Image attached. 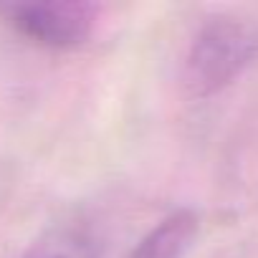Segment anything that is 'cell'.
<instances>
[{
	"label": "cell",
	"mask_w": 258,
	"mask_h": 258,
	"mask_svg": "<svg viewBox=\"0 0 258 258\" xmlns=\"http://www.w3.org/2000/svg\"><path fill=\"white\" fill-rule=\"evenodd\" d=\"M21 258H99V243L89 228L61 223L36 238Z\"/></svg>",
	"instance_id": "4"
},
{
	"label": "cell",
	"mask_w": 258,
	"mask_h": 258,
	"mask_svg": "<svg viewBox=\"0 0 258 258\" xmlns=\"http://www.w3.org/2000/svg\"><path fill=\"white\" fill-rule=\"evenodd\" d=\"M3 13L21 36L46 48H74L84 43L96 18V8L79 0L8 6Z\"/></svg>",
	"instance_id": "2"
},
{
	"label": "cell",
	"mask_w": 258,
	"mask_h": 258,
	"mask_svg": "<svg viewBox=\"0 0 258 258\" xmlns=\"http://www.w3.org/2000/svg\"><path fill=\"white\" fill-rule=\"evenodd\" d=\"M258 53V33L233 16H215L195 33L185 58V86L192 96H213L233 84Z\"/></svg>",
	"instance_id": "1"
},
{
	"label": "cell",
	"mask_w": 258,
	"mask_h": 258,
	"mask_svg": "<svg viewBox=\"0 0 258 258\" xmlns=\"http://www.w3.org/2000/svg\"><path fill=\"white\" fill-rule=\"evenodd\" d=\"M200 233V218L195 210H175L162 218L126 258H185Z\"/></svg>",
	"instance_id": "3"
}]
</instances>
